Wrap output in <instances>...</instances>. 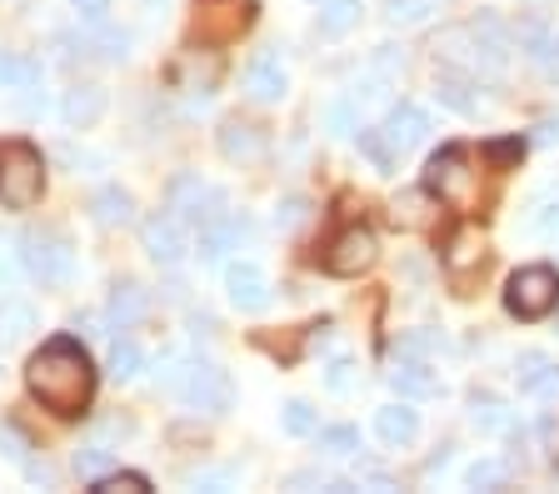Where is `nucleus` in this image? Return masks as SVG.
<instances>
[{
    "instance_id": "1",
    "label": "nucleus",
    "mask_w": 559,
    "mask_h": 494,
    "mask_svg": "<svg viewBox=\"0 0 559 494\" xmlns=\"http://www.w3.org/2000/svg\"><path fill=\"white\" fill-rule=\"evenodd\" d=\"M95 360L75 335H56L25 360V389L40 410L60 414V420H81L95 400Z\"/></svg>"
},
{
    "instance_id": "2",
    "label": "nucleus",
    "mask_w": 559,
    "mask_h": 494,
    "mask_svg": "<svg viewBox=\"0 0 559 494\" xmlns=\"http://www.w3.org/2000/svg\"><path fill=\"white\" fill-rule=\"evenodd\" d=\"M46 195V160L31 141H0V205L35 210Z\"/></svg>"
},
{
    "instance_id": "3",
    "label": "nucleus",
    "mask_w": 559,
    "mask_h": 494,
    "mask_svg": "<svg viewBox=\"0 0 559 494\" xmlns=\"http://www.w3.org/2000/svg\"><path fill=\"white\" fill-rule=\"evenodd\" d=\"M165 385H170L190 410L225 414L235 405V385L215 360H170V365H165Z\"/></svg>"
},
{
    "instance_id": "4",
    "label": "nucleus",
    "mask_w": 559,
    "mask_h": 494,
    "mask_svg": "<svg viewBox=\"0 0 559 494\" xmlns=\"http://www.w3.org/2000/svg\"><path fill=\"white\" fill-rule=\"evenodd\" d=\"M255 25V0H195L190 15V46L195 50H215L240 40Z\"/></svg>"
},
{
    "instance_id": "5",
    "label": "nucleus",
    "mask_w": 559,
    "mask_h": 494,
    "mask_svg": "<svg viewBox=\"0 0 559 494\" xmlns=\"http://www.w3.org/2000/svg\"><path fill=\"white\" fill-rule=\"evenodd\" d=\"M504 310L524 325H535V320L555 315L559 310V270L555 265H524V270L510 275L504 285Z\"/></svg>"
},
{
    "instance_id": "6",
    "label": "nucleus",
    "mask_w": 559,
    "mask_h": 494,
    "mask_svg": "<svg viewBox=\"0 0 559 494\" xmlns=\"http://www.w3.org/2000/svg\"><path fill=\"white\" fill-rule=\"evenodd\" d=\"M21 260H25V270L40 285H50V290L70 285V275H75V250H70V240L60 230H25Z\"/></svg>"
},
{
    "instance_id": "7",
    "label": "nucleus",
    "mask_w": 559,
    "mask_h": 494,
    "mask_svg": "<svg viewBox=\"0 0 559 494\" xmlns=\"http://www.w3.org/2000/svg\"><path fill=\"white\" fill-rule=\"evenodd\" d=\"M380 260V240H374L370 225H345L335 240H330L325 250H320V270L325 275H340V280H349V275H365Z\"/></svg>"
},
{
    "instance_id": "8",
    "label": "nucleus",
    "mask_w": 559,
    "mask_h": 494,
    "mask_svg": "<svg viewBox=\"0 0 559 494\" xmlns=\"http://www.w3.org/2000/svg\"><path fill=\"white\" fill-rule=\"evenodd\" d=\"M425 190L440 195V201H469V190H475V170H469V150L465 145H440L425 165Z\"/></svg>"
},
{
    "instance_id": "9",
    "label": "nucleus",
    "mask_w": 559,
    "mask_h": 494,
    "mask_svg": "<svg viewBox=\"0 0 559 494\" xmlns=\"http://www.w3.org/2000/svg\"><path fill=\"white\" fill-rule=\"evenodd\" d=\"M435 56H440V65H454V71L465 75H500V65L489 60V50L479 46V36L469 31V25H454V31H444L440 40H435Z\"/></svg>"
},
{
    "instance_id": "10",
    "label": "nucleus",
    "mask_w": 559,
    "mask_h": 494,
    "mask_svg": "<svg viewBox=\"0 0 559 494\" xmlns=\"http://www.w3.org/2000/svg\"><path fill=\"white\" fill-rule=\"evenodd\" d=\"M165 201H170L175 220H186V225H205L221 215V190H210L205 180L190 176V170L170 180V195H165Z\"/></svg>"
},
{
    "instance_id": "11",
    "label": "nucleus",
    "mask_w": 559,
    "mask_h": 494,
    "mask_svg": "<svg viewBox=\"0 0 559 494\" xmlns=\"http://www.w3.org/2000/svg\"><path fill=\"white\" fill-rule=\"evenodd\" d=\"M225 290H230V305L245 310V315H260V310H270V275L260 270L255 260H235V265H225Z\"/></svg>"
},
{
    "instance_id": "12",
    "label": "nucleus",
    "mask_w": 559,
    "mask_h": 494,
    "mask_svg": "<svg viewBox=\"0 0 559 494\" xmlns=\"http://www.w3.org/2000/svg\"><path fill=\"white\" fill-rule=\"evenodd\" d=\"M140 245H145V255L155 260V265H180L186 260V220H175L170 210L151 215V220L140 225Z\"/></svg>"
},
{
    "instance_id": "13",
    "label": "nucleus",
    "mask_w": 559,
    "mask_h": 494,
    "mask_svg": "<svg viewBox=\"0 0 559 494\" xmlns=\"http://www.w3.org/2000/svg\"><path fill=\"white\" fill-rule=\"evenodd\" d=\"M215 145H221V155L230 165H260L270 155V135L255 125V120H240V116L225 120L221 135H215Z\"/></svg>"
},
{
    "instance_id": "14",
    "label": "nucleus",
    "mask_w": 559,
    "mask_h": 494,
    "mask_svg": "<svg viewBox=\"0 0 559 494\" xmlns=\"http://www.w3.org/2000/svg\"><path fill=\"white\" fill-rule=\"evenodd\" d=\"M384 141H390V150L395 155H405V150H415V145H425V135H430V116L419 106H395L390 116H384Z\"/></svg>"
},
{
    "instance_id": "15",
    "label": "nucleus",
    "mask_w": 559,
    "mask_h": 494,
    "mask_svg": "<svg viewBox=\"0 0 559 494\" xmlns=\"http://www.w3.org/2000/svg\"><path fill=\"white\" fill-rule=\"evenodd\" d=\"M250 236V225L240 215H215V220L200 225V260H225L230 250H240V240Z\"/></svg>"
},
{
    "instance_id": "16",
    "label": "nucleus",
    "mask_w": 559,
    "mask_h": 494,
    "mask_svg": "<svg viewBox=\"0 0 559 494\" xmlns=\"http://www.w3.org/2000/svg\"><path fill=\"white\" fill-rule=\"evenodd\" d=\"M285 91H290V81H285V65H280L275 56L250 60V71H245V95H250L255 106H275V100H285Z\"/></svg>"
},
{
    "instance_id": "17",
    "label": "nucleus",
    "mask_w": 559,
    "mask_h": 494,
    "mask_svg": "<svg viewBox=\"0 0 559 494\" xmlns=\"http://www.w3.org/2000/svg\"><path fill=\"white\" fill-rule=\"evenodd\" d=\"M475 85H479L475 75L454 71V65H440V71H435V100H440V106H450L454 116H475V110H479Z\"/></svg>"
},
{
    "instance_id": "18",
    "label": "nucleus",
    "mask_w": 559,
    "mask_h": 494,
    "mask_svg": "<svg viewBox=\"0 0 559 494\" xmlns=\"http://www.w3.org/2000/svg\"><path fill=\"white\" fill-rule=\"evenodd\" d=\"M514 379H520V395H535V400H545V395H555V389H559V360L530 350V354H520Z\"/></svg>"
},
{
    "instance_id": "19",
    "label": "nucleus",
    "mask_w": 559,
    "mask_h": 494,
    "mask_svg": "<svg viewBox=\"0 0 559 494\" xmlns=\"http://www.w3.org/2000/svg\"><path fill=\"white\" fill-rule=\"evenodd\" d=\"M60 116H66V125L70 130H91L95 120L105 116V91L100 85H70L66 91V100H60Z\"/></svg>"
},
{
    "instance_id": "20",
    "label": "nucleus",
    "mask_w": 559,
    "mask_h": 494,
    "mask_svg": "<svg viewBox=\"0 0 559 494\" xmlns=\"http://www.w3.org/2000/svg\"><path fill=\"white\" fill-rule=\"evenodd\" d=\"M390 385H395L400 400H430V395H440V379H435V370L425 365V360H415V354H405V360L390 370Z\"/></svg>"
},
{
    "instance_id": "21",
    "label": "nucleus",
    "mask_w": 559,
    "mask_h": 494,
    "mask_svg": "<svg viewBox=\"0 0 559 494\" xmlns=\"http://www.w3.org/2000/svg\"><path fill=\"white\" fill-rule=\"evenodd\" d=\"M514 40H520V50L530 60H535L545 75H559V36L549 31V25H539V21H524L520 31H514Z\"/></svg>"
},
{
    "instance_id": "22",
    "label": "nucleus",
    "mask_w": 559,
    "mask_h": 494,
    "mask_svg": "<svg viewBox=\"0 0 559 494\" xmlns=\"http://www.w3.org/2000/svg\"><path fill=\"white\" fill-rule=\"evenodd\" d=\"M145 310H151V290H145L140 280H120L116 290H110L105 315H110V325H116V329H130L135 320H145Z\"/></svg>"
},
{
    "instance_id": "23",
    "label": "nucleus",
    "mask_w": 559,
    "mask_h": 494,
    "mask_svg": "<svg viewBox=\"0 0 559 494\" xmlns=\"http://www.w3.org/2000/svg\"><path fill=\"white\" fill-rule=\"evenodd\" d=\"M91 220L100 225V230H120V225H130L135 220V201H130V190L100 185L91 195Z\"/></svg>"
},
{
    "instance_id": "24",
    "label": "nucleus",
    "mask_w": 559,
    "mask_h": 494,
    "mask_svg": "<svg viewBox=\"0 0 559 494\" xmlns=\"http://www.w3.org/2000/svg\"><path fill=\"white\" fill-rule=\"evenodd\" d=\"M469 31H475V36H479V46L489 50V60H495V65H500V71H504V65H510V50H514V31H510V25H504L500 15L479 11L475 21H469Z\"/></svg>"
},
{
    "instance_id": "25",
    "label": "nucleus",
    "mask_w": 559,
    "mask_h": 494,
    "mask_svg": "<svg viewBox=\"0 0 559 494\" xmlns=\"http://www.w3.org/2000/svg\"><path fill=\"white\" fill-rule=\"evenodd\" d=\"M374 430H380L384 445H415V435H419V414L409 410L405 400H400V405H384V410L374 414Z\"/></svg>"
},
{
    "instance_id": "26",
    "label": "nucleus",
    "mask_w": 559,
    "mask_h": 494,
    "mask_svg": "<svg viewBox=\"0 0 559 494\" xmlns=\"http://www.w3.org/2000/svg\"><path fill=\"white\" fill-rule=\"evenodd\" d=\"M469 420H475V430H485V435L514 430V410L504 400H495V395H475V400H469Z\"/></svg>"
},
{
    "instance_id": "27",
    "label": "nucleus",
    "mask_w": 559,
    "mask_h": 494,
    "mask_svg": "<svg viewBox=\"0 0 559 494\" xmlns=\"http://www.w3.org/2000/svg\"><path fill=\"white\" fill-rule=\"evenodd\" d=\"M31 85H40V60L0 50V91H31Z\"/></svg>"
},
{
    "instance_id": "28",
    "label": "nucleus",
    "mask_w": 559,
    "mask_h": 494,
    "mask_svg": "<svg viewBox=\"0 0 559 494\" xmlns=\"http://www.w3.org/2000/svg\"><path fill=\"white\" fill-rule=\"evenodd\" d=\"M360 25V0H320V36H349Z\"/></svg>"
},
{
    "instance_id": "29",
    "label": "nucleus",
    "mask_w": 559,
    "mask_h": 494,
    "mask_svg": "<svg viewBox=\"0 0 559 494\" xmlns=\"http://www.w3.org/2000/svg\"><path fill=\"white\" fill-rule=\"evenodd\" d=\"M35 329V310L21 300H0V345H21Z\"/></svg>"
},
{
    "instance_id": "30",
    "label": "nucleus",
    "mask_w": 559,
    "mask_h": 494,
    "mask_svg": "<svg viewBox=\"0 0 559 494\" xmlns=\"http://www.w3.org/2000/svg\"><path fill=\"white\" fill-rule=\"evenodd\" d=\"M151 490V474L140 470H105L100 480H91V494H145Z\"/></svg>"
},
{
    "instance_id": "31",
    "label": "nucleus",
    "mask_w": 559,
    "mask_h": 494,
    "mask_svg": "<svg viewBox=\"0 0 559 494\" xmlns=\"http://www.w3.org/2000/svg\"><path fill=\"white\" fill-rule=\"evenodd\" d=\"M320 455H330V459L360 455V430H355V424H335V430H320Z\"/></svg>"
},
{
    "instance_id": "32",
    "label": "nucleus",
    "mask_w": 559,
    "mask_h": 494,
    "mask_svg": "<svg viewBox=\"0 0 559 494\" xmlns=\"http://www.w3.org/2000/svg\"><path fill=\"white\" fill-rule=\"evenodd\" d=\"M465 484L469 490H504L510 484V465L504 459H479V465L465 470Z\"/></svg>"
},
{
    "instance_id": "33",
    "label": "nucleus",
    "mask_w": 559,
    "mask_h": 494,
    "mask_svg": "<svg viewBox=\"0 0 559 494\" xmlns=\"http://www.w3.org/2000/svg\"><path fill=\"white\" fill-rule=\"evenodd\" d=\"M145 370V354H140L135 340H116L110 345V375L116 379H135Z\"/></svg>"
},
{
    "instance_id": "34",
    "label": "nucleus",
    "mask_w": 559,
    "mask_h": 494,
    "mask_svg": "<svg viewBox=\"0 0 559 494\" xmlns=\"http://www.w3.org/2000/svg\"><path fill=\"white\" fill-rule=\"evenodd\" d=\"M440 11V0H384V15L395 25H419Z\"/></svg>"
},
{
    "instance_id": "35",
    "label": "nucleus",
    "mask_w": 559,
    "mask_h": 494,
    "mask_svg": "<svg viewBox=\"0 0 559 494\" xmlns=\"http://www.w3.org/2000/svg\"><path fill=\"white\" fill-rule=\"evenodd\" d=\"M360 150L370 155L374 170H384V176H390V170L400 165V155L390 150V141H384V130H360Z\"/></svg>"
},
{
    "instance_id": "36",
    "label": "nucleus",
    "mask_w": 559,
    "mask_h": 494,
    "mask_svg": "<svg viewBox=\"0 0 559 494\" xmlns=\"http://www.w3.org/2000/svg\"><path fill=\"white\" fill-rule=\"evenodd\" d=\"M520 155H524V141H520V135H510V141H489V145H485V160L495 165V170H514V165H520Z\"/></svg>"
},
{
    "instance_id": "37",
    "label": "nucleus",
    "mask_w": 559,
    "mask_h": 494,
    "mask_svg": "<svg viewBox=\"0 0 559 494\" xmlns=\"http://www.w3.org/2000/svg\"><path fill=\"white\" fill-rule=\"evenodd\" d=\"M21 240H5L0 236V290H11L15 280H21Z\"/></svg>"
},
{
    "instance_id": "38",
    "label": "nucleus",
    "mask_w": 559,
    "mask_h": 494,
    "mask_svg": "<svg viewBox=\"0 0 559 494\" xmlns=\"http://www.w3.org/2000/svg\"><path fill=\"white\" fill-rule=\"evenodd\" d=\"M100 36H95V56L100 60H126L130 56V36L126 31H105V25H95Z\"/></svg>"
},
{
    "instance_id": "39",
    "label": "nucleus",
    "mask_w": 559,
    "mask_h": 494,
    "mask_svg": "<svg viewBox=\"0 0 559 494\" xmlns=\"http://www.w3.org/2000/svg\"><path fill=\"white\" fill-rule=\"evenodd\" d=\"M314 430V410L305 400H290L285 405V435H310Z\"/></svg>"
},
{
    "instance_id": "40",
    "label": "nucleus",
    "mask_w": 559,
    "mask_h": 494,
    "mask_svg": "<svg viewBox=\"0 0 559 494\" xmlns=\"http://www.w3.org/2000/svg\"><path fill=\"white\" fill-rule=\"evenodd\" d=\"M75 470H81L85 480H100V474L110 470V455H105V449H81V455H75Z\"/></svg>"
},
{
    "instance_id": "41",
    "label": "nucleus",
    "mask_w": 559,
    "mask_h": 494,
    "mask_svg": "<svg viewBox=\"0 0 559 494\" xmlns=\"http://www.w3.org/2000/svg\"><path fill=\"white\" fill-rule=\"evenodd\" d=\"M75 15H81L85 25H105L110 21V0H75Z\"/></svg>"
},
{
    "instance_id": "42",
    "label": "nucleus",
    "mask_w": 559,
    "mask_h": 494,
    "mask_svg": "<svg viewBox=\"0 0 559 494\" xmlns=\"http://www.w3.org/2000/svg\"><path fill=\"white\" fill-rule=\"evenodd\" d=\"M374 71H380V75H400V71H405V56H400L395 46H380V50H374Z\"/></svg>"
},
{
    "instance_id": "43",
    "label": "nucleus",
    "mask_w": 559,
    "mask_h": 494,
    "mask_svg": "<svg viewBox=\"0 0 559 494\" xmlns=\"http://www.w3.org/2000/svg\"><path fill=\"white\" fill-rule=\"evenodd\" d=\"M330 130H335V135H349V130H355V110L345 106V100H340V106H330Z\"/></svg>"
},
{
    "instance_id": "44",
    "label": "nucleus",
    "mask_w": 559,
    "mask_h": 494,
    "mask_svg": "<svg viewBox=\"0 0 559 494\" xmlns=\"http://www.w3.org/2000/svg\"><path fill=\"white\" fill-rule=\"evenodd\" d=\"M0 445H5V455H11V459H21V465H25V439L15 435V430H0Z\"/></svg>"
},
{
    "instance_id": "45",
    "label": "nucleus",
    "mask_w": 559,
    "mask_h": 494,
    "mask_svg": "<svg viewBox=\"0 0 559 494\" xmlns=\"http://www.w3.org/2000/svg\"><path fill=\"white\" fill-rule=\"evenodd\" d=\"M349 360H335V365H330V389H349Z\"/></svg>"
},
{
    "instance_id": "46",
    "label": "nucleus",
    "mask_w": 559,
    "mask_h": 494,
    "mask_svg": "<svg viewBox=\"0 0 559 494\" xmlns=\"http://www.w3.org/2000/svg\"><path fill=\"white\" fill-rule=\"evenodd\" d=\"M305 215V205L300 201H285V210H280V225H295Z\"/></svg>"
},
{
    "instance_id": "47",
    "label": "nucleus",
    "mask_w": 559,
    "mask_h": 494,
    "mask_svg": "<svg viewBox=\"0 0 559 494\" xmlns=\"http://www.w3.org/2000/svg\"><path fill=\"white\" fill-rule=\"evenodd\" d=\"M559 141V125L555 120H545V125H539V145H555Z\"/></svg>"
},
{
    "instance_id": "48",
    "label": "nucleus",
    "mask_w": 559,
    "mask_h": 494,
    "mask_svg": "<svg viewBox=\"0 0 559 494\" xmlns=\"http://www.w3.org/2000/svg\"><path fill=\"white\" fill-rule=\"evenodd\" d=\"M0 350H5V345H0Z\"/></svg>"
}]
</instances>
